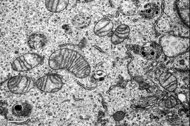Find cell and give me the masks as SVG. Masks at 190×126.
I'll use <instances>...</instances> for the list:
<instances>
[{"instance_id": "6da1fadb", "label": "cell", "mask_w": 190, "mask_h": 126, "mask_svg": "<svg viewBox=\"0 0 190 126\" xmlns=\"http://www.w3.org/2000/svg\"><path fill=\"white\" fill-rule=\"evenodd\" d=\"M160 44L165 55L173 57L186 52L189 48V40L186 37L166 34L160 38Z\"/></svg>"}, {"instance_id": "7a4b0ae2", "label": "cell", "mask_w": 190, "mask_h": 126, "mask_svg": "<svg viewBox=\"0 0 190 126\" xmlns=\"http://www.w3.org/2000/svg\"><path fill=\"white\" fill-rule=\"evenodd\" d=\"M42 58L39 54L27 53L16 58L12 64V68L17 72H24L31 70L39 65Z\"/></svg>"}, {"instance_id": "3957f363", "label": "cell", "mask_w": 190, "mask_h": 126, "mask_svg": "<svg viewBox=\"0 0 190 126\" xmlns=\"http://www.w3.org/2000/svg\"><path fill=\"white\" fill-rule=\"evenodd\" d=\"M35 85L41 91L47 93L57 92L62 88L63 82L58 75L49 74L42 76L37 80Z\"/></svg>"}, {"instance_id": "277c9868", "label": "cell", "mask_w": 190, "mask_h": 126, "mask_svg": "<svg viewBox=\"0 0 190 126\" xmlns=\"http://www.w3.org/2000/svg\"><path fill=\"white\" fill-rule=\"evenodd\" d=\"M7 88L11 93L22 94L27 92L32 88V81L26 76L17 75L10 78L7 83Z\"/></svg>"}, {"instance_id": "5b68a950", "label": "cell", "mask_w": 190, "mask_h": 126, "mask_svg": "<svg viewBox=\"0 0 190 126\" xmlns=\"http://www.w3.org/2000/svg\"><path fill=\"white\" fill-rule=\"evenodd\" d=\"M147 1L144 5L141 6L138 13L142 19L149 21L153 24L158 20L162 13V2L157 1Z\"/></svg>"}, {"instance_id": "8992f818", "label": "cell", "mask_w": 190, "mask_h": 126, "mask_svg": "<svg viewBox=\"0 0 190 126\" xmlns=\"http://www.w3.org/2000/svg\"><path fill=\"white\" fill-rule=\"evenodd\" d=\"M163 52L160 44L153 41L147 42L141 47L140 50L141 56L149 60H155L159 58Z\"/></svg>"}, {"instance_id": "52a82bcc", "label": "cell", "mask_w": 190, "mask_h": 126, "mask_svg": "<svg viewBox=\"0 0 190 126\" xmlns=\"http://www.w3.org/2000/svg\"><path fill=\"white\" fill-rule=\"evenodd\" d=\"M49 42L48 36L42 32H36L32 33L29 36L27 45L31 49L37 50L43 48Z\"/></svg>"}, {"instance_id": "ba28073f", "label": "cell", "mask_w": 190, "mask_h": 126, "mask_svg": "<svg viewBox=\"0 0 190 126\" xmlns=\"http://www.w3.org/2000/svg\"><path fill=\"white\" fill-rule=\"evenodd\" d=\"M119 5L120 12L128 16H134L138 13L141 7L139 3L136 1H122Z\"/></svg>"}, {"instance_id": "9c48e42d", "label": "cell", "mask_w": 190, "mask_h": 126, "mask_svg": "<svg viewBox=\"0 0 190 126\" xmlns=\"http://www.w3.org/2000/svg\"><path fill=\"white\" fill-rule=\"evenodd\" d=\"M32 106L29 103L24 101L16 102L11 107V112L14 116L20 118L26 117L31 113Z\"/></svg>"}, {"instance_id": "30bf717a", "label": "cell", "mask_w": 190, "mask_h": 126, "mask_svg": "<svg viewBox=\"0 0 190 126\" xmlns=\"http://www.w3.org/2000/svg\"><path fill=\"white\" fill-rule=\"evenodd\" d=\"M112 21L108 18H103L99 20L94 28L95 34L99 37L106 36L112 31L113 28Z\"/></svg>"}, {"instance_id": "8fae6325", "label": "cell", "mask_w": 190, "mask_h": 126, "mask_svg": "<svg viewBox=\"0 0 190 126\" xmlns=\"http://www.w3.org/2000/svg\"><path fill=\"white\" fill-rule=\"evenodd\" d=\"M175 2L178 15L187 27H189V1H177Z\"/></svg>"}, {"instance_id": "7c38bea8", "label": "cell", "mask_w": 190, "mask_h": 126, "mask_svg": "<svg viewBox=\"0 0 190 126\" xmlns=\"http://www.w3.org/2000/svg\"><path fill=\"white\" fill-rule=\"evenodd\" d=\"M130 32L129 26L122 24L118 26L114 31L111 38V41L114 44H119L128 37Z\"/></svg>"}, {"instance_id": "4fadbf2b", "label": "cell", "mask_w": 190, "mask_h": 126, "mask_svg": "<svg viewBox=\"0 0 190 126\" xmlns=\"http://www.w3.org/2000/svg\"><path fill=\"white\" fill-rule=\"evenodd\" d=\"M91 17L88 13L81 12L74 17L72 23L74 28L82 29L87 27L91 24Z\"/></svg>"}, {"instance_id": "5bb4252c", "label": "cell", "mask_w": 190, "mask_h": 126, "mask_svg": "<svg viewBox=\"0 0 190 126\" xmlns=\"http://www.w3.org/2000/svg\"><path fill=\"white\" fill-rule=\"evenodd\" d=\"M159 82L163 88L172 92L176 89L177 82L176 77L169 73H164L159 77Z\"/></svg>"}, {"instance_id": "9a60e30c", "label": "cell", "mask_w": 190, "mask_h": 126, "mask_svg": "<svg viewBox=\"0 0 190 126\" xmlns=\"http://www.w3.org/2000/svg\"><path fill=\"white\" fill-rule=\"evenodd\" d=\"M69 1L47 0L45 1L46 9L49 11L56 13L61 11L68 6Z\"/></svg>"}, {"instance_id": "2e32d148", "label": "cell", "mask_w": 190, "mask_h": 126, "mask_svg": "<svg viewBox=\"0 0 190 126\" xmlns=\"http://www.w3.org/2000/svg\"><path fill=\"white\" fill-rule=\"evenodd\" d=\"M189 52H186L177 56L174 60L175 67L180 69L189 68Z\"/></svg>"}, {"instance_id": "e0dca14e", "label": "cell", "mask_w": 190, "mask_h": 126, "mask_svg": "<svg viewBox=\"0 0 190 126\" xmlns=\"http://www.w3.org/2000/svg\"><path fill=\"white\" fill-rule=\"evenodd\" d=\"M177 104L176 99L173 96L169 97L166 100L165 105L168 108H171L175 106Z\"/></svg>"}]
</instances>
